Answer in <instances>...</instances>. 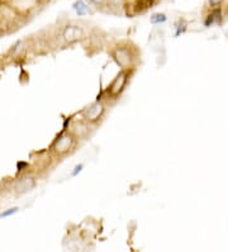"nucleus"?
I'll list each match as a JSON object with an SVG mask.
<instances>
[{
    "label": "nucleus",
    "instance_id": "f3484780",
    "mask_svg": "<svg viewBox=\"0 0 228 252\" xmlns=\"http://www.w3.org/2000/svg\"><path fill=\"white\" fill-rule=\"evenodd\" d=\"M28 164L25 162H19L18 164H17V168H18V171H23V168H25V167H27Z\"/></svg>",
    "mask_w": 228,
    "mask_h": 252
},
{
    "label": "nucleus",
    "instance_id": "a211bd4d",
    "mask_svg": "<svg viewBox=\"0 0 228 252\" xmlns=\"http://www.w3.org/2000/svg\"><path fill=\"white\" fill-rule=\"evenodd\" d=\"M225 14H226V16H228V5L226 6V12H225Z\"/></svg>",
    "mask_w": 228,
    "mask_h": 252
},
{
    "label": "nucleus",
    "instance_id": "0eeeda50",
    "mask_svg": "<svg viewBox=\"0 0 228 252\" xmlns=\"http://www.w3.org/2000/svg\"><path fill=\"white\" fill-rule=\"evenodd\" d=\"M73 9L75 10L76 14L79 17L88 16V14H91L90 6L84 1V0H76L75 3L73 4Z\"/></svg>",
    "mask_w": 228,
    "mask_h": 252
},
{
    "label": "nucleus",
    "instance_id": "7ed1b4c3",
    "mask_svg": "<svg viewBox=\"0 0 228 252\" xmlns=\"http://www.w3.org/2000/svg\"><path fill=\"white\" fill-rule=\"evenodd\" d=\"M74 144H75V138L70 132H65L61 134L57 139L55 140L52 149L57 154H66L67 152H70L73 149Z\"/></svg>",
    "mask_w": 228,
    "mask_h": 252
},
{
    "label": "nucleus",
    "instance_id": "1a4fd4ad",
    "mask_svg": "<svg viewBox=\"0 0 228 252\" xmlns=\"http://www.w3.org/2000/svg\"><path fill=\"white\" fill-rule=\"evenodd\" d=\"M73 129H74V134H75L76 136H79V138L85 136L86 134H88V131H89L88 125H86L85 123H82V121L74 124Z\"/></svg>",
    "mask_w": 228,
    "mask_h": 252
},
{
    "label": "nucleus",
    "instance_id": "f257e3e1",
    "mask_svg": "<svg viewBox=\"0 0 228 252\" xmlns=\"http://www.w3.org/2000/svg\"><path fill=\"white\" fill-rule=\"evenodd\" d=\"M112 58L113 60L117 63V65H118L119 68H122V70H129V69L133 66L134 56L129 47H116V49L112 51Z\"/></svg>",
    "mask_w": 228,
    "mask_h": 252
},
{
    "label": "nucleus",
    "instance_id": "9b49d317",
    "mask_svg": "<svg viewBox=\"0 0 228 252\" xmlns=\"http://www.w3.org/2000/svg\"><path fill=\"white\" fill-rule=\"evenodd\" d=\"M213 25H216V19L212 16V13H208V16L204 18V26L205 27H212Z\"/></svg>",
    "mask_w": 228,
    "mask_h": 252
},
{
    "label": "nucleus",
    "instance_id": "6e6552de",
    "mask_svg": "<svg viewBox=\"0 0 228 252\" xmlns=\"http://www.w3.org/2000/svg\"><path fill=\"white\" fill-rule=\"evenodd\" d=\"M155 3L156 0H136V3H134V9H136L137 13H143L155 5Z\"/></svg>",
    "mask_w": 228,
    "mask_h": 252
},
{
    "label": "nucleus",
    "instance_id": "423d86ee",
    "mask_svg": "<svg viewBox=\"0 0 228 252\" xmlns=\"http://www.w3.org/2000/svg\"><path fill=\"white\" fill-rule=\"evenodd\" d=\"M34 185H36V181L32 177L25 176V177H22V179H19L17 181V184H15V190L18 191L19 194H25L27 191L32 190L34 188Z\"/></svg>",
    "mask_w": 228,
    "mask_h": 252
},
{
    "label": "nucleus",
    "instance_id": "f03ea898",
    "mask_svg": "<svg viewBox=\"0 0 228 252\" xmlns=\"http://www.w3.org/2000/svg\"><path fill=\"white\" fill-rule=\"evenodd\" d=\"M128 77H129L128 70H122L117 74V77L112 80V83L108 86V90H106L109 97L116 98V97H118L125 91L126 86H127Z\"/></svg>",
    "mask_w": 228,
    "mask_h": 252
},
{
    "label": "nucleus",
    "instance_id": "dca6fc26",
    "mask_svg": "<svg viewBox=\"0 0 228 252\" xmlns=\"http://www.w3.org/2000/svg\"><path fill=\"white\" fill-rule=\"evenodd\" d=\"M122 3H123V0H108V4H110L113 6L122 5Z\"/></svg>",
    "mask_w": 228,
    "mask_h": 252
},
{
    "label": "nucleus",
    "instance_id": "20e7f679",
    "mask_svg": "<svg viewBox=\"0 0 228 252\" xmlns=\"http://www.w3.org/2000/svg\"><path fill=\"white\" fill-rule=\"evenodd\" d=\"M104 112H105V107H104L103 102L95 101L94 103H91L89 107H86L82 112V116L85 119L86 123H97L103 117Z\"/></svg>",
    "mask_w": 228,
    "mask_h": 252
},
{
    "label": "nucleus",
    "instance_id": "4468645a",
    "mask_svg": "<svg viewBox=\"0 0 228 252\" xmlns=\"http://www.w3.org/2000/svg\"><path fill=\"white\" fill-rule=\"evenodd\" d=\"M89 1L95 6H104L108 3V0H89Z\"/></svg>",
    "mask_w": 228,
    "mask_h": 252
},
{
    "label": "nucleus",
    "instance_id": "f8f14e48",
    "mask_svg": "<svg viewBox=\"0 0 228 252\" xmlns=\"http://www.w3.org/2000/svg\"><path fill=\"white\" fill-rule=\"evenodd\" d=\"M19 208H12V209H8L5 210L4 213H0V219L1 218H6V217H10L13 216V214H15V213L18 212Z\"/></svg>",
    "mask_w": 228,
    "mask_h": 252
},
{
    "label": "nucleus",
    "instance_id": "9d476101",
    "mask_svg": "<svg viewBox=\"0 0 228 252\" xmlns=\"http://www.w3.org/2000/svg\"><path fill=\"white\" fill-rule=\"evenodd\" d=\"M167 21V17L165 13H153L151 17H150V23L153 26L162 25Z\"/></svg>",
    "mask_w": 228,
    "mask_h": 252
},
{
    "label": "nucleus",
    "instance_id": "ddd939ff",
    "mask_svg": "<svg viewBox=\"0 0 228 252\" xmlns=\"http://www.w3.org/2000/svg\"><path fill=\"white\" fill-rule=\"evenodd\" d=\"M82 169H84V164H81V163H80V164H76L75 168H74V171L71 172V176H73V177H75V176H77L80 172H81Z\"/></svg>",
    "mask_w": 228,
    "mask_h": 252
},
{
    "label": "nucleus",
    "instance_id": "39448f33",
    "mask_svg": "<svg viewBox=\"0 0 228 252\" xmlns=\"http://www.w3.org/2000/svg\"><path fill=\"white\" fill-rule=\"evenodd\" d=\"M62 37L66 42H76V41L81 40L84 37V30L80 26L76 25H67L62 32Z\"/></svg>",
    "mask_w": 228,
    "mask_h": 252
},
{
    "label": "nucleus",
    "instance_id": "2eb2a0df",
    "mask_svg": "<svg viewBox=\"0 0 228 252\" xmlns=\"http://www.w3.org/2000/svg\"><path fill=\"white\" fill-rule=\"evenodd\" d=\"M223 3V0H208V4L210 8H216V6H221Z\"/></svg>",
    "mask_w": 228,
    "mask_h": 252
}]
</instances>
